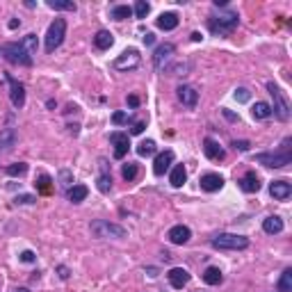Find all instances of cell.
<instances>
[{
  "instance_id": "1",
  "label": "cell",
  "mask_w": 292,
  "mask_h": 292,
  "mask_svg": "<svg viewBox=\"0 0 292 292\" xmlns=\"http://www.w3.org/2000/svg\"><path fill=\"white\" fill-rule=\"evenodd\" d=\"M290 144H292V139L285 137V139H283L281 151H276V153H258V155H253V160H256L258 164H262V167H269V169L287 167V164L292 162V149H290Z\"/></svg>"
},
{
  "instance_id": "17",
  "label": "cell",
  "mask_w": 292,
  "mask_h": 292,
  "mask_svg": "<svg viewBox=\"0 0 292 292\" xmlns=\"http://www.w3.org/2000/svg\"><path fill=\"white\" fill-rule=\"evenodd\" d=\"M173 162V151H162V153L155 155V162H153V173L155 176H164L167 173V169L171 167Z\"/></svg>"
},
{
  "instance_id": "12",
  "label": "cell",
  "mask_w": 292,
  "mask_h": 292,
  "mask_svg": "<svg viewBox=\"0 0 292 292\" xmlns=\"http://www.w3.org/2000/svg\"><path fill=\"white\" fill-rule=\"evenodd\" d=\"M99 164H101V173H99V178H96V187H99L103 194H108L110 189H112V173H110L108 160L105 158H101Z\"/></svg>"
},
{
  "instance_id": "8",
  "label": "cell",
  "mask_w": 292,
  "mask_h": 292,
  "mask_svg": "<svg viewBox=\"0 0 292 292\" xmlns=\"http://www.w3.org/2000/svg\"><path fill=\"white\" fill-rule=\"evenodd\" d=\"M139 62H142V57H139V53L135 48H130V50H124V53L114 60V69L117 71H133V69H137L139 66Z\"/></svg>"
},
{
  "instance_id": "18",
  "label": "cell",
  "mask_w": 292,
  "mask_h": 292,
  "mask_svg": "<svg viewBox=\"0 0 292 292\" xmlns=\"http://www.w3.org/2000/svg\"><path fill=\"white\" fill-rule=\"evenodd\" d=\"M269 194H272L276 201H285V199H290V194H292V185L287 183V180H272V185H269Z\"/></svg>"
},
{
  "instance_id": "43",
  "label": "cell",
  "mask_w": 292,
  "mask_h": 292,
  "mask_svg": "<svg viewBox=\"0 0 292 292\" xmlns=\"http://www.w3.org/2000/svg\"><path fill=\"white\" fill-rule=\"evenodd\" d=\"M37 199L32 197V194H21V197H16V203H35Z\"/></svg>"
},
{
  "instance_id": "25",
  "label": "cell",
  "mask_w": 292,
  "mask_h": 292,
  "mask_svg": "<svg viewBox=\"0 0 292 292\" xmlns=\"http://www.w3.org/2000/svg\"><path fill=\"white\" fill-rule=\"evenodd\" d=\"M16 144V130L14 128H5L0 133V151H10L14 149Z\"/></svg>"
},
{
  "instance_id": "49",
  "label": "cell",
  "mask_w": 292,
  "mask_h": 292,
  "mask_svg": "<svg viewBox=\"0 0 292 292\" xmlns=\"http://www.w3.org/2000/svg\"><path fill=\"white\" fill-rule=\"evenodd\" d=\"M128 105L130 108H139V99L137 96H128Z\"/></svg>"
},
{
  "instance_id": "36",
  "label": "cell",
  "mask_w": 292,
  "mask_h": 292,
  "mask_svg": "<svg viewBox=\"0 0 292 292\" xmlns=\"http://www.w3.org/2000/svg\"><path fill=\"white\" fill-rule=\"evenodd\" d=\"M149 10H151V5H149V3H144V0H137V3H135V10H133V14L137 16V19H146V14H149Z\"/></svg>"
},
{
  "instance_id": "35",
  "label": "cell",
  "mask_w": 292,
  "mask_h": 292,
  "mask_svg": "<svg viewBox=\"0 0 292 292\" xmlns=\"http://www.w3.org/2000/svg\"><path fill=\"white\" fill-rule=\"evenodd\" d=\"M164 71L169 75H185L189 71V62H178V64H173V66H167Z\"/></svg>"
},
{
  "instance_id": "26",
  "label": "cell",
  "mask_w": 292,
  "mask_h": 292,
  "mask_svg": "<svg viewBox=\"0 0 292 292\" xmlns=\"http://www.w3.org/2000/svg\"><path fill=\"white\" fill-rule=\"evenodd\" d=\"M87 194H89V189L84 187V185H73V187L66 189V199H69L71 203H80L87 199Z\"/></svg>"
},
{
  "instance_id": "46",
  "label": "cell",
  "mask_w": 292,
  "mask_h": 292,
  "mask_svg": "<svg viewBox=\"0 0 292 292\" xmlns=\"http://www.w3.org/2000/svg\"><path fill=\"white\" fill-rule=\"evenodd\" d=\"M144 44H146V46H153L155 44V35H153V32H146V35H144Z\"/></svg>"
},
{
  "instance_id": "52",
  "label": "cell",
  "mask_w": 292,
  "mask_h": 292,
  "mask_svg": "<svg viewBox=\"0 0 292 292\" xmlns=\"http://www.w3.org/2000/svg\"><path fill=\"white\" fill-rule=\"evenodd\" d=\"M192 41H201V32H192Z\"/></svg>"
},
{
  "instance_id": "50",
  "label": "cell",
  "mask_w": 292,
  "mask_h": 292,
  "mask_svg": "<svg viewBox=\"0 0 292 292\" xmlns=\"http://www.w3.org/2000/svg\"><path fill=\"white\" fill-rule=\"evenodd\" d=\"M19 25H21V21H19V19H12V21H10V30H16Z\"/></svg>"
},
{
  "instance_id": "38",
  "label": "cell",
  "mask_w": 292,
  "mask_h": 292,
  "mask_svg": "<svg viewBox=\"0 0 292 292\" xmlns=\"http://www.w3.org/2000/svg\"><path fill=\"white\" fill-rule=\"evenodd\" d=\"M60 185L64 189L73 187V173H71L69 169H60Z\"/></svg>"
},
{
  "instance_id": "40",
  "label": "cell",
  "mask_w": 292,
  "mask_h": 292,
  "mask_svg": "<svg viewBox=\"0 0 292 292\" xmlns=\"http://www.w3.org/2000/svg\"><path fill=\"white\" fill-rule=\"evenodd\" d=\"M128 121H130V117L126 112H114L112 114V124L114 126H124V124H128Z\"/></svg>"
},
{
  "instance_id": "4",
  "label": "cell",
  "mask_w": 292,
  "mask_h": 292,
  "mask_svg": "<svg viewBox=\"0 0 292 292\" xmlns=\"http://www.w3.org/2000/svg\"><path fill=\"white\" fill-rule=\"evenodd\" d=\"M267 91H269V96L274 99L272 114H276V119H278V121H287V119H290V101L285 99L283 89L278 87V84L267 82Z\"/></svg>"
},
{
  "instance_id": "33",
  "label": "cell",
  "mask_w": 292,
  "mask_h": 292,
  "mask_svg": "<svg viewBox=\"0 0 292 292\" xmlns=\"http://www.w3.org/2000/svg\"><path fill=\"white\" fill-rule=\"evenodd\" d=\"M278 290L281 292H292V269L287 267L285 272L281 274V281H278Z\"/></svg>"
},
{
  "instance_id": "9",
  "label": "cell",
  "mask_w": 292,
  "mask_h": 292,
  "mask_svg": "<svg viewBox=\"0 0 292 292\" xmlns=\"http://www.w3.org/2000/svg\"><path fill=\"white\" fill-rule=\"evenodd\" d=\"M173 53H176V46H173V44H160L158 48H155V53H153V66H155V71H164V69H167V64L171 62Z\"/></svg>"
},
{
  "instance_id": "42",
  "label": "cell",
  "mask_w": 292,
  "mask_h": 292,
  "mask_svg": "<svg viewBox=\"0 0 292 292\" xmlns=\"http://www.w3.org/2000/svg\"><path fill=\"white\" fill-rule=\"evenodd\" d=\"M233 146H235V151H249L251 144H249L247 139H240V142H233Z\"/></svg>"
},
{
  "instance_id": "32",
  "label": "cell",
  "mask_w": 292,
  "mask_h": 292,
  "mask_svg": "<svg viewBox=\"0 0 292 292\" xmlns=\"http://www.w3.org/2000/svg\"><path fill=\"white\" fill-rule=\"evenodd\" d=\"M155 153V142L153 139H146V142H142L137 146V155H142V158H149V155Z\"/></svg>"
},
{
  "instance_id": "37",
  "label": "cell",
  "mask_w": 292,
  "mask_h": 292,
  "mask_svg": "<svg viewBox=\"0 0 292 292\" xmlns=\"http://www.w3.org/2000/svg\"><path fill=\"white\" fill-rule=\"evenodd\" d=\"M5 171H7V176H23V173L28 171V164H25V162H14V164H10Z\"/></svg>"
},
{
  "instance_id": "44",
  "label": "cell",
  "mask_w": 292,
  "mask_h": 292,
  "mask_svg": "<svg viewBox=\"0 0 292 292\" xmlns=\"http://www.w3.org/2000/svg\"><path fill=\"white\" fill-rule=\"evenodd\" d=\"M144 128H146V121H137V124L133 126V130H130V133H133V135H142Z\"/></svg>"
},
{
  "instance_id": "14",
  "label": "cell",
  "mask_w": 292,
  "mask_h": 292,
  "mask_svg": "<svg viewBox=\"0 0 292 292\" xmlns=\"http://www.w3.org/2000/svg\"><path fill=\"white\" fill-rule=\"evenodd\" d=\"M176 94H178V101L185 105V108H197L199 91L194 89V87H189V84H180L178 89H176Z\"/></svg>"
},
{
  "instance_id": "2",
  "label": "cell",
  "mask_w": 292,
  "mask_h": 292,
  "mask_svg": "<svg viewBox=\"0 0 292 292\" xmlns=\"http://www.w3.org/2000/svg\"><path fill=\"white\" fill-rule=\"evenodd\" d=\"M240 23V16L238 12L226 10V12H219V14H213L208 19V28L213 35H231Z\"/></svg>"
},
{
  "instance_id": "21",
  "label": "cell",
  "mask_w": 292,
  "mask_h": 292,
  "mask_svg": "<svg viewBox=\"0 0 292 292\" xmlns=\"http://www.w3.org/2000/svg\"><path fill=\"white\" fill-rule=\"evenodd\" d=\"M158 28L164 32L169 30H176L178 28V14H173V12H164V14L158 16Z\"/></svg>"
},
{
  "instance_id": "28",
  "label": "cell",
  "mask_w": 292,
  "mask_h": 292,
  "mask_svg": "<svg viewBox=\"0 0 292 292\" xmlns=\"http://www.w3.org/2000/svg\"><path fill=\"white\" fill-rule=\"evenodd\" d=\"M46 5H48L50 10H57V12H75L78 10V5H75L73 0H48Z\"/></svg>"
},
{
  "instance_id": "45",
  "label": "cell",
  "mask_w": 292,
  "mask_h": 292,
  "mask_svg": "<svg viewBox=\"0 0 292 292\" xmlns=\"http://www.w3.org/2000/svg\"><path fill=\"white\" fill-rule=\"evenodd\" d=\"M21 260H23V262H35V253H32V251H23V253H21Z\"/></svg>"
},
{
  "instance_id": "22",
  "label": "cell",
  "mask_w": 292,
  "mask_h": 292,
  "mask_svg": "<svg viewBox=\"0 0 292 292\" xmlns=\"http://www.w3.org/2000/svg\"><path fill=\"white\" fill-rule=\"evenodd\" d=\"M185 180H187V171H185L183 164H176V167L171 169V176H169V183L173 185V187H183Z\"/></svg>"
},
{
  "instance_id": "47",
  "label": "cell",
  "mask_w": 292,
  "mask_h": 292,
  "mask_svg": "<svg viewBox=\"0 0 292 292\" xmlns=\"http://www.w3.org/2000/svg\"><path fill=\"white\" fill-rule=\"evenodd\" d=\"M57 272H60V278H69V267L60 265V267H57Z\"/></svg>"
},
{
  "instance_id": "27",
  "label": "cell",
  "mask_w": 292,
  "mask_h": 292,
  "mask_svg": "<svg viewBox=\"0 0 292 292\" xmlns=\"http://www.w3.org/2000/svg\"><path fill=\"white\" fill-rule=\"evenodd\" d=\"M203 281L208 283V285H219V283L224 281V274L219 267H208L206 272H203Z\"/></svg>"
},
{
  "instance_id": "51",
  "label": "cell",
  "mask_w": 292,
  "mask_h": 292,
  "mask_svg": "<svg viewBox=\"0 0 292 292\" xmlns=\"http://www.w3.org/2000/svg\"><path fill=\"white\" fill-rule=\"evenodd\" d=\"M146 272H149V276H158V269H155V267H149Z\"/></svg>"
},
{
  "instance_id": "23",
  "label": "cell",
  "mask_w": 292,
  "mask_h": 292,
  "mask_svg": "<svg viewBox=\"0 0 292 292\" xmlns=\"http://www.w3.org/2000/svg\"><path fill=\"white\" fill-rule=\"evenodd\" d=\"M112 44H114L112 32H108V30H99V32H96V37H94V46H96L99 50H108Z\"/></svg>"
},
{
  "instance_id": "34",
  "label": "cell",
  "mask_w": 292,
  "mask_h": 292,
  "mask_svg": "<svg viewBox=\"0 0 292 292\" xmlns=\"http://www.w3.org/2000/svg\"><path fill=\"white\" fill-rule=\"evenodd\" d=\"M50 183H53V180H50V176H46V173H41L39 178H37V192H41V194H50Z\"/></svg>"
},
{
  "instance_id": "24",
  "label": "cell",
  "mask_w": 292,
  "mask_h": 292,
  "mask_svg": "<svg viewBox=\"0 0 292 292\" xmlns=\"http://www.w3.org/2000/svg\"><path fill=\"white\" fill-rule=\"evenodd\" d=\"M262 231L269 233V235H276V233H281V231H283V219L276 217V215L267 217L265 222H262Z\"/></svg>"
},
{
  "instance_id": "53",
  "label": "cell",
  "mask_w": 292,
  "mask_h": 292,
  "mask_svg": "<svg viewBox=\"0 0 292 292\" xmlns=\"http://www.w3.org/2000/svg\"><path fill=\"white\" fill-rule=\"evenodd\" d=\"M14 292H30V290H28V287H16Z\"/></svg>"
},
{
  "instance_id": "6",
  "label": "cell",
  "mask_w": 292,
  "mask_h": 292,
  "mask_svg": "<svg viewBox=\"0 0 292 292\" xmlns=\"http://www.w3.org/2000/svg\"><path fill=\"white\" fill-rule=\"evenodd\" d=\"M64 35H66V21L55 19L53 23L48 25V32H46V50L53 53L55 48H60L62 41H64Z\"/></svg>"
},
{
  "instance_id": "30",
  "label": "cell",
  "mask_w": 292,
  "mask_h": 292,
  "mask_svg": "<svg viewBox=\"0 0 292 292\" xmlns=\"http://www.w3.org/2000/svg\"><path fill=\"white\" fill-rule=\"evenodd\" d=\"M110 16H112L114 21H126L133 16V10H130L128 5H114L112 10H110Z\"/></svg>"
},
{
  "instance_id": "16",
  "label": "cell",
  "mask_w": 292,
  "mask_h": 292,
  "mask_svg": "<svg viewBox=\"0 0 292 292\" xmlns=\"http://www.w3.org/2000/svg\"><path fill=\"white\" fill-rule=\"evenodd\" d=\"M167 238H169V242H171V244H187L189 238H192V231H189L187 226H183V224H178V226L169 228Z\"/></svg>"
},
{
  "instance_id": "31",
  "label": "cell",
  "mask_w": 292,
  "mask_h": 292,
  "mask_svg": "<svg viewBox=\"0 0 292 292\" xmlns=\"http://www.w3.org/2000/svg\"><path fill=\"white\" fill-rule=\"evenodd\" d=\"M21 46L28 50L30 57H35V55H37V35H32V32H30V35H25L23 41H21Z\"/></svg>"
},
{
  "instance_id": "15",
  "label": "cell",
  "mask_w": 292,
  "mask_h": 292,
  "mask_svg": "<svg viewBox=\"0 0 292 292\" xmlns=\"http://www.w3.org/2000/svg\"><path fill=\"white\" fill-rule=\"evenodd\" d=\"M199 185H201L203 192H219L224 187V178L219 173H203Z\"/></svg>"
},
{
  "instance_id": "11",
  "label": "cell",
  "mask_w": 292,
  "mask_h": 292,
  "mask_svg": "<svg viewBox=\"0 0 292 292\" xmlns=\"http://www.w3.org/2000/svg\"><path fill=\"white\" fill-rule=\"evenodd\" d=\"M110 142H112V146H114V158L124 160L126 153H128V149H130V137L126 133H112L110 135Z\"/></svg>"
},
{
  "instance_id": "48",
  "label": "cell",
  "mask_w": 292,
  "mask_h": 292,
  "mask_svg": "<svg viewBox=\"0 0 292 292\" xmlns=\"http://www.w3.org/2000/svg\"><path fill=\"white\" fill-rule=\"evenodd\" d=\"M224 117H226L228 121H238V114H233L231 110H224Z\"/></svg>"
},
{
  "instance_id": "29",
  "label": "cell",
  "mask_w": 292,
  "mask_h": 292,
  "mask_svg": "<svg viewBox=\"0 0 292 292\" xmlns=\"http://www.w3.org/2000/svg\"><path fill=\"white\" fill-rule=\"evenodd\" d=\"M251 114H253V119H267V117H272V105L258 101V103L251 108Z\"/></svg>"
},
{
  "instance_id": "20",
  "label": "cell",
  "mask_w": 292,
  "mask_h": 292,
  "mask_svg": "<svg viewBox=\"0 0 292 292\" xmlns=\"http://www.w3.org/2000/svg\"><path fill=\"white\" fill-rule=\"evenodd\" d=\"M203 153H206V158H208V160H224V155H226V153H224V149L215 142L213 137L203 139Z\"/></svg>"
},
{
  "instance_id": "13",
  "label": "cell",
  "mask_w": 292,
  "mask_h": 292,
  "mask_svg": "<svg viewBox=\"0 0 292 292\" xmlns=\"http://www.w3.org/2000/svg\"><path fill=\"white\" fill-rule=\"evenodd\" d=\"M167 278H169V283H171L173 290H183V287L189 283V272L183 269V267H171L169 274H167Z\"/></svg>"
},
{
  "instance_id": "41",
  "label": "cell",
  "mask_w": 292,
  "mask_h": 292,
  "mask_svg": "<svg viewBox=\"0 0 292 292\" xmlns=\"http://www.w3.org/2000/svg\"><path fill=\"white\" fill-rule=\"evenodd\" d=\"M235 99H238L240 103H247V101L251 99V94H249V89H244V87H240V89H235Z\"/></svg>"
},
{
  "instance_id": "7",
  "label": "cell",
  "mask_w": 292,
  "mask_h": 292,
  "mask_svg": "<svg viewBox=\"0 0 292 292\" xmlns=\"http://www.w3.org/2000/svg\"><path fill=\"white\" fill-rule=\"evenodd\" d=\"M3 55H5V60L12 62V64H21V66H32V57L28 55V50L23 48L21 44H5L3 46Z\"/></svg>"
},
{
  "instance_id": "3",
  "label": "cell",
  "mask_w": 292,
  "mask_h": 292,
  "mask_svg": "<svg viewBox=\"0 0 292 292\" xmlns=\"http://www.w3.org/2000/svg\"><path fill=\"white\" fill-rule=\"evenodd\" d=\"M89 231L94 238H101V240L103 238H117V240L128 238V231H126L124 226L112 224V222H108V219H96V222H91Z\"/></svg>"
},
{
  "instance_id": "19",
  "label": "cell",
  "mask_w": 292,
  "mask_h": 292,
  "mask_svg": "<svg viewBox=\"0 0 292 292\" xmlns=\"http://www.w3.org/2000/svg\"><path fill=\"white\" fill-rule=\"evenodd\" d=\"M238 183H240V189H242V192H247V194H253V192H258V189H260V178L256 176V171H247L242 178L238 180Z\"/></svg>"
},
{
  "instance_id": "39",
  "label": "cell",
  "mask_w": 292,
  "mask_h": 292,
  "mask_svg": "<svg viewBox=\"0 0 292 292\" xmlns=\"http://www.w3.org/2000/svg\"><path fill=\"white\" fill-rule=\"evenodd\" d=\"M121 173H124L126 180H135V178H137V164L126 162L124 167H121Z\"/></svg>"
},
{
  "instance_id": "5",
  "label": "cell",
  "mask_w": 292,
  "mask_h": 292,
  "mask_svg": "<svg viewBox=\"0 0 292 292\" xmlns=\"http://www.w3.org/2000/svg\"><path fill=\"white\" fill-rule=\"evenodd\" d=\"M215 249H224V251H240V249L249 247V238L244 235H235V233H219L213 238Z\"/></svg>"
},
{
  "instance_id": "10",
  "label": "cell",
  "mask_w": 292,
  "mask_h": 292,
  "mask_svg": "<svg viewBox=\"0 0 292 292\" xmlns=\"http://www.w3.org/2000/svg\"><path fill=\"white\" fill-rule=\"evenodd\" d=\"M7 84H10V99H12V105H14L16 110H21L25 105V87L19 82V80H14L12 75H5Z\"/></svg>"
}]
</instances>
